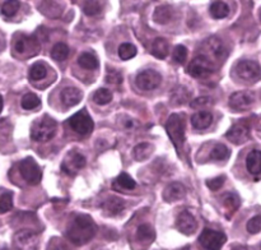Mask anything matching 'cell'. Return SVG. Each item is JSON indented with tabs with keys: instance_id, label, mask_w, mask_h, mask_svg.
I'll list each match as a JSON object with an SVG mask.
<instances>
[{
	"instance_id": "cell-4",
	"label": "cell",
	"mask_w": 261,
	"mask_h": 250,
	"mask_svg": "<svg viewBox=\"0 0 261 250\" xmlns=\"http://www.w3.org/2000/svg\"><path fill=\"white\" fill-rule=\"evenodd\" d=\"M68 124L74 132L78 133V134L81 135L91 134L92 130H93L94 128L93 120L89 116V114L87 112L86 109L81 110V111L74 114L71 117H69Z\"/></svg>"
},
{
	"instance_id": "cell-20",
	"label": "cell",
	"mask_w": 261,
	"mask_h": 250,
	"mask_svg": "<svg viewBox=\"0 0 261 250\" xmlns=\"http://www.w3.org/2000/svg\"><path fill=\"white\" fill-rule=\"evenodd\" d=\"M102 207H103L105 212L107 214H110V216H116V214L121 213L124 211L125 202L122 199L117 198V196H111V198H109L102 204Z\"/></svg>"
},
{
	"instance_id": "cell-21",
	"label": "cell",
	"mask_w": 261,
	"mask_h": 250,
	"mask_svg": "<svg viewBox=\"0 0 261 250\" xmlns=\"http://www.w3.org/2000/svg\"><path fill=\"white\" fill-rule=\"evenodd\" d=\"M168 42L162 37L155 38L152 42V47H150V51H152L153 55L158 59H166L168 55Z\"/></svg>"
},
{
	"instance_id": "cell-6",
	"label": "cell",
	"mask_w": 261,
	"mask_h": 250,
	"mask_svg": "<svg viewBox=\"0 0 261 250\" xmlns=\"http://www.w3.org/2000/svg\"><path fill=\"white\" fill-rule=\"evenodd\" d=\"M19 172L30 185H36L42 179V171L32 157H27L19 162Z\"/></svg>"
},
{
	"instance_id": "cell-22",
	"label": "cell",
	"mask_w": 261,
	"mask_h": 250,
	"mask_svg": "<svg viewBox=\"0 0 261 250\" xmlns=\"http://www.w3.org/2000/svg\"><path fill=\"white\" fill-rule=\"evenodd\" d=\"M190 91L188 88L182 86H178L176 88L172 89V93H171V101L176 106H181V105L186 104L190 98Z\"/></svg>"
},
{
	"instance_id": "cell-5",
	"label": "cell",
	"mask_w": 261,
	"mask_h": 250,
	"mask_svg": "<svg viewBox=\"0 0 261 250\" xmlns=\"http://www.w3.org/2000/svg\"><path fill=\"white\" fill-rule=\"evenodd\" d=\"M214 71V64L205 55L195 56L188 68V73L194 78H206Z\"/></svg>"
},
{
	"instance_id": "cell-1",
	"label": "cell",
	"mask_w": 261,
	"mask_h": 250,
	"mask_svg": "<svg viewBox=\"0 0 261 250\" xmlns=\"http://www.w3.org/2000/svg\"><path fill=\"white\" fill-rule=\"evenodd\" d=\"M97 227L94 221L88 214H78L74 217L71 223L69 224L66 236L75 245H84L92 240L96 235Z\"/></svg>"
},
{
	"instance_id": "cell-45",
	"label": "cell",
	"mask_w": 261,
	"mask_h": 250,
	"mask_svg": "<svg viewBox=\"0 0 261 250\" xmlns=\"http://www.w3.org/2000/svg\"><path fill=\"white\" fill-rule=\"evenodd\" d=\"M212 104V98L211 97H198V98H195L194 101L190 102V106L193 107V109H200V107H205V106H209V105Z\"/></svg>"
},
{
	"instance_id": "cell-8",
	"label": "cell",
	"mask_w": 261,
	"mask_h": 250,
	"mask_svg": "<svg viewBox=\"0 0 261 250\" xmlns=\"http://www.w3.org/2000/svg\"><path fill=\"white\" fill-rule=\"evenodd\" d=\"M234 70L239 78L246 82H257L261 76L260 65L254 60H240Z\"/></svg>"
},
{
	"instance_id": "cell-38",
	"label": "cell",
	"mask_w": 261,
	"mask_h": 250,
	"mask_svg": "<svg viewBox=\"0 0 261 250\" xmlns=\"http://www.w3.org/2000/svg\"><path fill=\"white\" fill-rule=\"evenodd\" d=\"M101 2H86L83 4V12L86 13L87 15H89V17H93V15H97L101 12Z\"/></svg>"
},
{
	"instance_id": "cell-12",
	"label": "cell",
	"mask_w": 261,
	"mask_h": 250,
	"mask_svg": "<svg viewBox=\"0 0 261 250\" xmlns=\"http://www.w3.org/2000/svg\"><path fill=\"white\" fill-rule=\"evenodd\" d=\"M87 160L83 155L75 152V151H71L66 155L65 160L61 163V170L66 173V175L74 176L78 172L81 168H83L86 166Z\"/></svg>"
},
{
	"instance_id": "cell-42",
	"label": "cell",
	"mask_w": 261,
	"mask_h": 250,
	"mask_svg": "<svg viewBox=\"0 0 261 250\" xmlns=\"http://www.w3.org/2000/svg\"><path fill=\"white\" fill-rule=\"evenodd\" d=\"M261 230V216L257 214V216L252 217L249 222H247V231L250 234H259Z\"/></svg>"
},
{
	"instance_id": "cell-2",
	"label": "cell",
	"mask_w": 261,
	"mask_h": 250,
	"mask_svg": "<svg viewBox=\"0 0 261 250\" xmlns=\"http://www.w3.org/2000/svg\"><path fill=\"white\" fill-rule=\"evenodd\" d=\"M58 132V122L48 115L35 120L31 127V138L36 142H48Z\"/></svg>"
},
{
	"instance_id": "cell-10",
	"label": "cell",
	"mask_w": 261,
	"mask_h": 250,
	"mask_svg": "<svg viewBox=\"0 0 261 250\" xmlns=\"http://www.w3.org/2000/svg\"><path fill=\"white\" fill-rule=\"evenodd\" d=\"M161 82H162V76L158 71L153 70V69H148V70L140 71L137 76L135 83H137L138 88L143 89V91H152L160 87Z\"/></svg>"
},
{
	"instance_id": "cell-39",
	"label": "cell",
	"mask_w": 261,
	"mask_h": 250,
	"mask_svg": "<svg viewBox=\"0 0 261 250\" xmlns=\"http://www.w3.org/2000/svg\"><path fill=\"white\" fill-rule=\"evenodd\" d=\"M188 59V48L184 45H177L173 50V60L178 64H184Z\"/></svg>"
},
{
	"instance_id": "cell-30",
	"label": "cell",
	"mask_w": 261,
	"mask_h": 250,
	"mask_svg": "<svg viewBox=\"0 0 261 250\" xmlns=\"http://www.w3.org/2000/svg\"><path fill=\"white\" fill-rule=\"evenodd\" d=\"M13 208V193L10 190L0 189V213L10 211Z\"/></svg>"
},
{
	"instance_id": "cell-13",
	"label": "cell",
	"mask_w": 261,
	"mask_h": 250,
	"mask_svg": "<svg viewBox=\"0 0 261 250\" xmlns=\"http://www.w3.org/2000/svg\"><path fill=\"white\" fill-rule=\"evenodd\" d=\"M227 139L233 142L234 144H241L245 143L250 138V125L245 120L236 122L231 127V129L226 134Z\"/></svg>"
},
{
	"instance_id": "cell-29",
	"label": "cell",
	"mask_w": 261,
	"mask_h": 250,
	"mask_svg": "<svg viewBox=\"0 0 261 250\" xmlns=\"http://www.w3.org/2000/svg\"><path fill=\"white\" fill-rule=\"evenodd\" d=\"M78 64L84 69H88V70H94V69L98 68V60L94 55L89 53L82 54L78 58Z\"/></svg>"
},
{
	"instance_id": "cell-16",
	"label": "cell",
	"mask_w": 261,
	"mask_h": 250,
	"mask_svg": "<svg viewBox=\"0 0 261 250\" xmlns=\"http://www.w3.org/2000/svg\"><path fill=\"white\" fill-rule=\"evenodd\" d=\"M186 194V188L181 183H171L170 185H167L163 190V199L168 203H172V202L180 201L185 196Z\"/></svg>"
},
{
	"instance_id": "cell-44",
	"label": "cell",
	"mask_w": 261,
	"mask_h": 250,
	"mask_svg": "<svg viewBox=\"0 0 261 250\" xmlns=\"http://www.w3.org/2000/svg\"><path fill=\"white\" fill-rule=\"evenodd\" d=\"M12 133V125L8 122V120H0V139L7 140Z\"/></svg>"
},
{
	"instance_id": "cell-18",
	"label": "cell",
	"mask_w": 261,
	"mask_h": 250,
	"mask_svg": "<svg viewBox=\"0 0 261 250\" xmlns=\"http://www.w3.org/2000/svg\"><path fill=\"white\" fill-rule=\"evenodd\" d=\"M212 122H213V115L209 111H199L191 117V124L195 129L199 130L206 129V128L211 127Z\"/></svg>"
},
{
	"instance_id": "cell-43",
	"label": "cell",
	"mask_w": 261,
	"mask_h": 250,
	"mask_svg": "<svg viewBox=\"0 0 261 250\" xmlns=\"http://www.w3.org/2000/svg\"><path fill=\"white\" fill-rule=\"evenodd\" d=\"M224 181H226V176H217V178L211 179V180L206 181V185H208V188L211 189V190L217 191L223 186Z\"/></svg>"
},
{
	"instance_id": "cell-26",
	"label": "cell",
	"mask_w": 261,
	"mask_h": 250,
	"mask_svg": "<svg viewBox=\"0 0 261 250\" xmlns=\"http://www.w3.org/2000/svg\"><path fill=\"white\" fill-rule=\"evenodd\" d=\"M229 155H231V152H229V149L226 145L221 144V143H217L212 148L211 153H209V158L213 161H224L229 157Z\"/></svg>"
},
{
	"instance_id": "cell-25",
	"label": "cell",
	"mask_w": 261,
	"mask_h": 250,
	"mask_svg": "<svg viewBox=\"0 0 261 250\" xmlns=\"http://www.w3.org/2000/svg\"><path fill=\"white\" fill-rule=\"evenodd\" d=\"M209 12H211L212 17L216 19H222L229 14V7L224 2H214L212 3Z\"/></svg>"
},
{
	"instance_id": "cell-48",
	"label": "cell",
	"mask_w": 261,
	"mask_h": 250,
	"mask_svg": "<svg viewBox=\"0 0 261 250\" xmlns=\"http://www.w3.org/2000/svg\"><path fill=\"white\" fill-rule=\"evenodd\" d=\"M182 250H190V246H186V247H184Z\"/></svg>"
},
{
	"instance_id": "cell-23",
	"label": "cell",
	"mask_w": 261,
	"mask_h": 250,
	"mask_svg": "<svg viewBox=\"0 0 261 250\" xmlns=\"http://www.w3.org/2000/svg\"><path fill=\"white\" fill-rule=\"evenodd\" d=\"M172 8L168 7V5H161V7L155 8L153 19L157 23H160V24H166V23H168L172 19Z\"/></svg>"
},
{
	"instance_id": "cell-3",
	"label": "cell",
	"mask_w": 261,
	"mask_h": 250,
	"mask_svg": "<svg viewBox=\"0 0 261 250\" xmlns=\"http://www.w3.org/2000/svg\"><path fill=\"white\" fill-rule=\"evenodd\" d=\"M166 130L172 140L173 145L177 149L178 155L182 151L184 144H185V130H186V121L185 117L182 115L173 114L168 117L167 122H166Z\"/></svg>"
},
{
	"instance_id": "cell-34",
	"label": "cell",
	"mask_w": 261,
	"mask_h": 250,
	"mask_svg": "<svg viewBox=\"0 0 261 250\" xmlns=\"http://www.w3.org/2000/svg\"><path fill=\"white\" fill-rule=\"evenodd\" d=\"M93 101L98 105H107L112 101V93L107 88H99L93 93Z\"/></svg>"
},
{
	"instance_id": "cell-19",
	"label": "cell",
	"mask_w": 261,
	"mask_h": 250,
	"mask_svg": "<svg viewBox=\"0 0 261 250\" xmlns=\"http://www.w3.org/2000/svg\"><path fill=\"white\" fill-rule=\"evenodd\" d=\"M246 167L251 175H259L261 170L260 149H252L246 157Z\"/></svg>"
},
{
	"instance_id": "cell-35",
	"label": "cell",
	"mask_w": 261,
	"mask_h": 250,
	"mask_svg": "<svg viewBox=\"0 0 261 250\" xmlns=\"http://www.w3.org/2000/svg\"><path fill=\"white\" fill-rule=\"evenodd\" d=\"M41 101L35 93H27L22 97V101H20V105L24 110H33L37 109L40 106Z\"/></svg>"
},
{
	"instance_id": "cell-36",
	"label": "cell",
	"mask_w": 261,
	"mask_h": 250,
	"mask_svg": "<svg viewBox=\"0 0 261 250\" xmlns=\"http://www.w3.org/2000/svg\"><path fill=\"white\" fill-rule=\"evenodd\" d=\"M135 55H137V47L133 43L125 42L120 45L119 56L122 60H129V59L134 58Z\"/></svg>"
},
{
	"instance_id": "cell-7",
	"label": "cell",
	"mask_w": 261,
	"mask_h": 250,
	"mask_svg": "<svg viewBox=\"0 0 261 250\" xmlns=\"http://www.w3.org/2000/svg\"><path fill=\"white\" fill-rule=\"evenodd\" d=\"M226 241L227 237L223 232L212 229H204L199 236V242L205 250H221Z\"/></svg>"
},
{
	"instance_id": "cell-37",
	"label": "cell",
	"mask_w": 261,
	"mask_h": 250,
	"mask_svg": "<svg viewBox=\"0 0 261 250\" xmlns=\"http://www.w3.org/2000/svg\"><path fill=\"white\" fill-rule=\"evenodd\" d=\"M115 183L119 186H121L122 189H126V190H132V189H134L137 186V183L134 181V179L130 178L126 172L120 173L116 180H115Z\"/></svg>"
},
{
	"instance_id": "cell-41",
	"label": "cell",
	"mask_w": 261,
	"mask_h": 250,
	"mask_svg": "<svg viewBox=\"0 0 261 250\" xmlns=\"http://www.w3.org/2000/svg\"><path fill=\"white\" fill-rule=\"evenodd\" d=\"M106 82H109V83H114V84H120L122 82L121 71L116 70V69H107Z\"/></svg>"
},
{
	"instance_id": "cell-9",
	"label": "cell",
	"mask_w": 261,
	"mask_h": 250,
	"mask_svg": "<svg viewBox=\"0 0 261 250\" xmlns=\"http://www.w3.org/2000/svg\"><path fill=\"white\" fill-rule=\"evenodd\" d=\"M15 250H37L38 236L36 232L31 230H20L13 237Z\"/></svg>"
},
{
	"instance_id": "cell-40",
	"label": "cell",
	"mask_w": 261,
	"mask_h": 250,
	"mask_svg": "<svg viewBox=\"0 0 261 250\" xmlns=\"http://www.w3.org/2000/svg\"><path fill=\"white\" fill-rule=\"evenodd\" d=\"M46 250H70V247L68 246V244L63 239H60V237H54L48 242Z\"/></svg>"
},
{
	"instance_id": "cell-11",
	"label": "cell",
	"mask_w": 261,
	"mask_h": 250,
	"mask_svg": "<svg viewBox=\"0 0 261 250\" xmlns=\"http://www.w3.org/2000/svg\"><path fill=\"white\" fill-rule=\"evenodd\" d=\"M255 93L251 91H239L234 92L229 97V107L234 111H244L249 110L255 102Z\"/></svg>"
},
{
	"instance_id": "cell-31",
	"label": "cell",
	"mask_w": 261,
	"mask_h": 250,
	"mask_svg": "<svg viewBox=\"0 0 261 250\" xmlns=\"http://www.w3.org/2000/svg\"><path fill=\"white\" fill-rule=\"evenodd\" d=\"M20 3L17 0H9V2H4L0 7V13L4 15L5 18H12L17 14V12L19 10Z\"/></svg>"
},
{
	"instance_id": "cell-33",
	"label": "cell",
	"mask_w": 261,
	"mask_h": 250,
	"mask_svg": "<svg viewBox=\"0 0 261 250\" xmlns=\"http://www.w3.org/2000/svg\"><path fill=\"white\" fill-rule=\"evenodd\" d=\"M47 74V68L42 63H35L30 68V79L31 81H41Z\"/></svg>"
},
{
	"instance_id": "cell-15",
	"label": "cell",
	"mask_w": 261,
	"mask_h": 250,
	"mask_svg": "<svg viewBox=\"0 0 261 250\" xmlns=\"http://www.w3.org/2000/svg\"><path fill=\"white\" fill-rule=\"evenodd\" d=\"M14 48L19 54L30 53V51H32V54H35L38 53V42L36 38L31 37V36H25L19 33V35L15 36Z\"/></svg>"
},
{
	"instance_id": "cell-47",
	"label": "cell",
	"mask_w": 261,
	"mask_h": 250,
	"mask_svg": "<svg viewBox=\"0 0 261 250\" xmlns=\"http://www.w3.org/2000/svg\"><path fill=\"white\" fill-rule=\"evenodd\" d=\"M2 110H3V97L0 96V112H2Z\"/></svg>"
},
{
	"instance_id": "cell-24",
	"label": "cell",
	"mask_w": 261,
	"mask_h": 250,
	"mask_svg": "<svg viewBox=\"0 0 261 250\" xmlns=\"http://www.w3.org/2000/svg\"><path fill=\"white\" fill-rule=\"evenodd\" d=\"M153 149H154V147L152 144H149V143H140V144L135 145L134 151H133V155H134L135 160L142 162V161L148 160L150 157V155L153 153Z\"/></svg>"
},
{
	"instance_id": "cell-46",
	"label": "cell",
	"mask_w": 261,
	"mask_h": 250,
	"mask_svg": "<svg viewBox=\"0 0 261 250\" xmlns=\"http://www.w3.org/2000/svg\"><path fill=\"white\" fill-rule=\"evenodd\" d=\"M231 250H249V249H247V247L245 246V245H236V246L232 247Z\"/></svg>"
},
{
	"instance_id": "cell-32",
	"label": "cell",
	"mask_w": 261,
	"mask_h": 250,
	"mask_svg": "<svg viewBox=\"0 0 261 250\" xmlns=\"http://www.w3.org/2000/svg\"><path fill=\"white\" fill-rule=\"evenodd\" d=\"M51 56L56 61H64L69 56V47L66 43L59 42L51 50Z\"/></svg>"
},
{
	"instance_id": "cell-27",
	"label": "cell",
	"mask_w": 261,
	"mask_h": 250,
	"mask_svg": "<svg viewBox=\"0 0 261 250\" xmlns=\"http://www.w3.org/2000/svg\"><path fill=\"white\" fill-rule=\"evenodd\" d=\"M138 240L142 242H152L155 237V232L148 223H143L137 230Z\"/></svg>"
},
{
	"instance_id": "cell-14",
	"label": "cell",
	"mask_w": 261,
	"mask_h": 250,
	"mask_svg": "<svg viewBox=\"0 0 261 250\" xmlns=\"http://www.w3.org/2000/svg\"><path fill=\"white\" fill-rule=\"evenodd\" d=\"M176 227L184 235H193L198 229V222L193 213L189 211H182L176 218Z\"/></svg>"
},
{
	"instance_id": "cell-17",
	"label": "cell",
	"mask_w": 261,
	"mask_h": 250,
	"mask_svg": "<svg viewBox=\"0 0 261 250\" xmlns=\"http://www.w3.org/2000/svg\"><path fill=\"white\" fill-rule=\"evenodd\" d=\"M83 98V92L75 87H66L61 91V101L66 107H73L78 105Z\"/></svg>"
},
{
	"instance_id": "cell-28",
	"label": "cell",
	"mask_w": 261,
	"mask_h": 250,
	"mask_svg": "<svg viewBox=\"0 0 261 250\" xmlns=\"http://www.w3.org/2000/svg\"><path fill=\"white\" fill-rule=\"evenodd\" d=\"M240 203L241 202H240V198L237 194L228 193L223 196V206L226 208L227 213H231V216L239 209Z\"/></svg>"
}]
</instances>
